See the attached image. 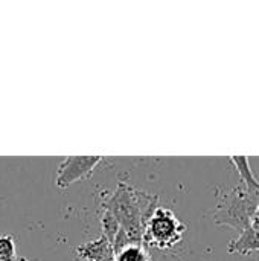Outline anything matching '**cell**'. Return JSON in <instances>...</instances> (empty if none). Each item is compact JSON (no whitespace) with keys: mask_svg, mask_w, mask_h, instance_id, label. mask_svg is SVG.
<instances>
[{"mask_svg":"<svg viewBox=\"0 0 259 261\" xmlns=\"http://www.w3.org/2000/svg\"><path fill=\"white\" fill-rule=\"evenodd\" d=\"M250 228H253L255 231H259V206H258V210L255 211V216H253V219H252V225H250Z\"/></svg>","mask_w":259,"mask_h":261,"instance_id":"cell-11","label":"cell"},{"mask_svg":"<svg viewBox=\"0 0 259 261\" xmlns=\"http://www.w3.org/2000/svg\"><path fill=\"white\" fill-rule=\"evenodd\" d=\"M231 162L235 165L240 179H241V185L244 188H247L252 193H258L259 194V180L255 177L250 164H249V158L247 156H231L229 158Z\"/></svg>","mask_w":259,"mask_h":261,"instance_id":"cell-7","label":"cell"},{"mask_svg":"<svg viewBox=\"0 0 259 261\" xmlns=\"http://www.w3.org/2000/svg\"><path fill=\"white\" fill-rule=\"evenodd\" d=\"M0 261H27L24 257H6V255H0Z\"/></svg>","mask_w":259,"mask_h":261,"instance_id":"cell-12","label":"cell"},{"mask_svg":"<svg viewBox=\"0 0 259 261\" xmlns=\"http://www.w3.org/2000/svg\"><path fill=\"white\" fill-rule=\"evenodd\" d=\"M256 251H259V231H255L253 228L240 232V237L232 240L227 246L229 254L238 255H249Z\"/></svg>","mask_w":259,"mask_h":261,"instance_id":"cell-6","label":"cell"},{"mask_svg":"<svg viewBox=\"0 0 259 261\" xmlns=\"http://www.w3.org/2000/svg\"><path fill=\"white\" fill-rule=\"evenodd\" d=\"M0 255L15 257V242L12 236H2L0 237Z\"/></svg>","mask_w":259,"mask_h":261,"instance_id":"cell-10","label":"cell"},{"mask_svg":"<svg viewBox=\"0 0 259 261\" xmlns=\"http://www.w3.org/2000/svg\"><path fill=\"white\" fill-rule=\"evenodd\" d=\"M156 203V196H150L125 182H119L116 191L102 206L119 220L131 245H143L148 222L157 208Z\"/></svg>","mask_w":259,"mask_h":261,"instance_id":"cell-1","label":"cell"},{"mask_svg":"<svg viewBox=\"0 0 259 261\" xmlns=\"http://www.w3.org/2000/svg\"><path fill=\"white\" fill-rule=\"evenodd\" d=\"M81 260L87 261H114V251L105 237L84 243L75 249Z\"/></svg>","mask_w":259,"mask_h":261,"instance_id":"cell-5","label":"cell"},{"mask_svg":"<svg viewBox=\"0 0 259 261\" xmlns=\"http://www.w3.org/2000/svg\"><path fill=\"white\" fill-rule=\"evenodd\" d=\"M258 206V193H252L240 184L231 193L220 196L218 206L212 217L217 225L231 226L243 232L250 228Z\"/></svg>","mask_w":259,"mask_h":261,"instance_id":"cell-2","label":"cell"},{"mask_svg":"<svg viewBox=\"0 0 259 261\" xmlns=\"http://www.w3.org/2000/svg\"><path fill=\"white\" fill-rule=\"evenodd\" d=\"M150 248L145 245H130L114 255V261H151Z\"/></svg>","mask_w":259,"mask_h":261,"instance_id":"cell-8","label":"cell"},{"mask_svg":"<svg viewBox=\"0 0 259 261\" xmlns=\"http://www.w3.org/2000/svg\"><path fill=\"white\" fill-rule=\"evenodd\" d=\"M185 232L186 225H183L169 208L157 206L148 222L143 245L150 249L165 252L179 245Z\"/></svg>","mask_w":259,"mask_h":261,"instance_id":"cell-3","label":"cell"},{"mask_svg":"<svg viewBox=\"0 0 259 261\" xmlns=\"http://www.w3.org/2000/svg\"><path fill=\"white\" fill-rule=\"evenodd\" d=\"M101 228H102V237H105L110 245L113 246L119 231H121V223L119 220L107 210H104L102 217H101Z\"/></svg>","mask_w":259,"mask_h":261,"instance_id":"cell-9","label":"cell"},{"mask_svg":"<svg viewBox=\"0 0 259 261\" xmlns=\"http://www.w3.org/2000/svg\"><path fill=\"white\" fill-rule=\"evenodd\" d=\"M102 156H67L56 170L55 184L58 188L66 190L70 185L87 180L92 177L95 168L102 162Z\"/></svg>","mask_w":259,"mask_h":261,"instance_id":"cell-4","label":"cell"},{"mask_svg":"<svg viewBox=\"0 0 259 261\" xmlns=\"http://www.w3.org/2000/svg\"><path fill=\"white\" fill-rule=\"evenodd\" d=\"M153 257V255H151ZM151 261H180L179 258H176V257H171V255H160L157 260H151Z\"/></svg>","mask_w":259,"mask_h":261,"instance_id":"cell-13","label":"cell"}]
</instances>
